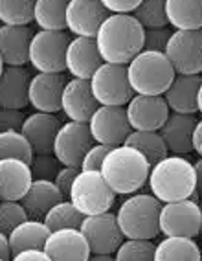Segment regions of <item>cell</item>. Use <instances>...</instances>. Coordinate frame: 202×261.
Here are the masks:
<instances>
[{
  "label": "cell",
  "instance_id": "1",
  "mask_svg": "<svg viewBox=\"0 0 202 261\" xmlns=\"http://www.w3.org/2000/svg\"><path fill=\"white\" fill-rule=\"evenodd\" d=\"M143 39L146 30L134 15H108L96 35L103 63L123 66L143 51Z\"/></svg>",
  "mask_w": 202,
  "mask_h": 261
},
{
  "label": "cell",
  "instance_id": "2",
  "mask_svg": "<svg viewBox=\"0 0 202 261\" xmlns=\"http://www.w3.org/2000/svg\"><path fill=\"white\" fill-rule=\"evenodd\" d=\"M149 190L164 204L191 199L197 191L195 164L180 154H167L151 168Z\"/></svg>",
  "mask_w": 202,
  "mask_h": 261
},
{
  "label": "cell",
  "instance_id": "3",
  "mask_svg": "<svg viewBox=\"0 0 202 261\" xmlns=\"http://www.w3.org/2000/svg\"><path fill=\"white\" fill-rule=\"evenodd\" d=\"M151 168L153 166L140 151L123 144L110 149L101 175L116 195H134L149 182Z\"/></svg>",
  "mask_w": 202,
  "mask_h": 261
},
{
  "label": "cell",
  "instance_id": "4",
  "mask_svg": "<svg viewBox=\"0 0 202 261\" xmlns=\"http://www.w3.org/2000/svg\"><path fill=\"white\" fill-rule=\"evenodd\" d=\"M129 83L138 96H164L177 77L165 51H140L127 65Z\"/></svg>",
  "mask_w": 202,
  "mask_h": 261
},
{
  "label": "cell",
  "instance_id": "5",
  "mask_svg": "<svg viewBox=\"0 0 202 261\" xmlns=\"http://www.w3.org/2000/svg\"><path fill=\"white\" fill-rule=\"evenodd\" d=\"M160 202L153 193H134L120 204L116 212L118 223L125 239H153L160 232Z\"/></svg>",
  "mask_w": 202,
  "mask_h": 261
},
{
  "label": "cell",
  "instance_id": "6",
  "mask_svg": "<svg viewBox=\"0 0 202 261\" xmlns=\"http://www.w3.org/2000/svg\"><path fill=\"white\" fill-rule=\"evenodd\" d=\"M68 199L85 217H92V215L110 212L114 201H116V193L108 186L101 171H83L81 169Z\"/></svg>",
  "mask_w": 202,
  "mask_h": 261
},
{
  "label": "cell",
  "instance_id": "7",
  "mask_svg": "<svg viewBox=\"0 0 202 261\" xmlns=\"http://www.w3.org/2000/svg\"><path fill=\"white\" fill-rule=\"evenodd\" d=\"M66 32H35L30 48V65L37 74H63L66 70V51L70 46Z\"/></svg>",
  "mask_w": 202,
  "mask_h": 261
},
{
  "label": "cell",
  "instance_id": "8",
  "mask_svg": "<svg viewBox=\"0 0 202 261\" xmlns=\"http://www.w3.org/2000/svg\"><path fill=\"white\" fill-rule=\"evenodd\" d=\"M90 87L99 105L107 107H127L134 98L132 87L129 83L127 66L103 63L92 75Z\"/></svg>",
  "mask_w": 202,
  "mask_h": 261
},
{
  "label": "cell",
  "instance_id": "9",
  "mask_svg": "<svg viewBox=\"0 0 202 261\" xmlns=\"http://www.w3.org/2000/svg\"><path fill=\"white\" fill-rule=\"evenodd\" d=\"M202 208L193 199L167 202L160 212V232L165 238H191L200 236Z\"/></svg>",
  "mask_w": 202,
  "mask_h": 261
},
{
  "label": "cell",
  "instance_id": "10",
  "mask_svg": "<svg viewBox=\"0 0 202 261\" xmlns=\"http://www.w3.org/2000/svg\"><path fill=\"white\" fill-rule=\"evenodd\" d=\"M94 144L96 142L92 138L89 123L66 121L57 133L55 144H53V154L66 168L81 169V162L85 159L86 151Z\"/></svg>",
  "mask_w": 202,
  "mask_h": 261
},
{
  "label": "cell",
  "instance_id": "11",
  "mask_svg": "<svg viewBox=\"0 0 202 261\" xmlns=\"http://www.w3.org/2000/svg\"><path fill=\"white\" fill-rule=\"evenodd\" d=\"M165 56L179 75H202V30L173 32Z\"/></svg>",
  "mask_w": 202,
  "mask_h": 261
},
{
  "label": "cell",
  "instance_id": "12",
  "mask_svg": "<svg viewBox=\"0 0 202 261\" xmlns=\"http://www.w3.org/2000/svg\"><path fill=\"white\" fill-rule=\"evenodd\" d=\"M89 127L96 144H103L108 147L123 145L132 133L125 107L99 105L94 116L90 118Z\"/></svg>",
  "mask_w": 202,
  "mask_h": 261
},
{
  "label": "cell",
  "instance_id": "13",
  "mask_svg": "<svg viewBox=\"0 0 202 261\" xmlns=\"http://www.w3.org/2000/svg\"><path fill=\"white\" fill-rule=\"evenodd\" d=\"M81 232L85 233L92 254H116V250L125 241L116 214H99L85 217L81 224Z\"/></svg>",
  "mask_w": 202,
  "mask_h": 261
},
{
  "label": "cell",
  "instance_id": "14",
  "mask_svg": "<svg viewBox=\"0 0 202 261\" xmlns=\"http://www.w3.org/2000/svg\"><path fill=\"white\" fill-rule=\"evenodd\" d=\"M108 15L103 0H68L66 30L74 37L96 39Z\"/></svg>",
  "mask_w": 202,
  "mask_h": 261
},
{
  "label": "cell",
  "instance_id": "15",
  "mask_svg": "<svg viewBox=\"0 0 202 261\" xmlns=\"http://www.w3.org/2000/svg\"><path fill=\"white\" fill-rule=\"evenodd\" d=\"M127 118L132 130H160L171 114L164 96H138L129 101Z\"/></svg>",
  "mask_w": 202,
  "mask_h": 261
},
{
  "label": "cell",
  "instance_id": "16",
  "mask_svg": "<svg viewBox=\"0 0 202 261\" xmlns=\"http://www.w3.org/2000/svg\"><path fill=\"white\" fill-rule=\"evenodd\" d=\"M68 80L65 74H33L30 85V105L35 112L55 114L63 111V92Z\"/></svg>",
  "mask_w": 202,
  "mask_h": 261
},
{
  "label": "cell",
  "instance_id": "17",
  "mask_svg": "<svg viewBox=\"0 0 202 261\" xmlns=\"http://www.w3.org/2000/svg\"><path fill=\"white\" fill-rule=\"evenodd\" d=\"M44 250L52 261H89L90 245L81 228H66L50 233Z\"/></svg>",
  "mask_w": 202,
  "mask_h": 261
},
{
  "label": "cell",
  "instance_id": "18",
  "mask_svg": "<svg viewBox=\"0 0 202 261\" xmlns=\"http://www.w3.org/2000/svg\"><path fill=\"white\" fill-rule=\"evenodd\" d=\"M103 65L96 39L74 37L66 51V72L74 80L90 81L92 75Z\"/></svg>",
  "mask_w": 202,
  "mask_h": 261
},
{
  "label": "cell",
  "instance_id": "19",
  "mask_svg": "<svg viewBox=\"0 0 202 261\" xmlns=\"http://www.w3.org/2000/svg\"><path fill=\"white\" fill-rule=\"evenodd\" d=\"M99 103L94 98L90 81L85 80H68L63 92V112L68 121L89 123L90 118L98 111Z\"/></svg>",
  "mask_w": 202,
  "mask_h": 261
},
{
  "label": "cell",
  "instance_id": "20",
  "mask_svg": "<svg viewBox=\"0 0 202 261\" xmlns=\"http://www.w3.org/2000/svg\"><path fill=\"white\" fill-rule=\"evenodd\" d=\"M35 37L32 26H2L0 28V61L4 66H26L30 48Z\"/></svg>",
  "mask_w": 202,
  "mask_h": 261
},
{
  "label": "cell",
  "instance_id": "21",
  "mask_svg": "<svg viewBox=\"0 0 202 261\" xmlns=\"http://www.w3.org/2000/svg\"><path fill=\"white\" fill-rule=\"evenodd\" d=\"M32 77L26 66H4L0 75V107L19 111L28 107Z\"/></svg>",
  "mask_w": 202,
  "mask_h": 261
},
{
  "label": "cell",
  "instance_id": "22",
  "mask_svg": "<svg viewBox=\"0 0 202 261\" xmlns=\"http://www.w3.org/2000/svg\"><path fill=\"white\" fill-rule=\"evenodd\" d=\"M32 166L22 160H0V199L20 202L33 184Z\"/></svg>",
  "mask_w": 202,
  "mask_h": 261
},
{
  "label": "cell",
  "instance_id": "23",
  "mask_svg": "<svg viewBox=\"0 0 202 261\" xmlns=\"http://www.w3.org/2000/svg\"><path fill=\"white\" fill-rule=\"evenodd\" d=\"M59 129H61V123L55 114L33 112L28 114L24 121L22 135L28 138L35 154H52Z\"/></svg>",
  "mask_w": 202,
  "mask_h": 261
},
{
  "label": "cell",
  "instance_id": "24",
  "mask_svg": "<svg viewBox=\"0 0 202 261\" xmlns=\"http://www.w3.org/2000/svg\"><path fill=\"white\" fill-rule=\"evenodd\" d=\"M198 120L189 114H179V112H171L164 127L158 130L169 153L173 154H189L193 151V136L197 129Z\"/></svg>",
  "mask_w": 202,
  "mask_h": 261
},
{
  "label": "cell",
  "instance_id": "25",
  "mask_svg": "<svg viewBox=\"0 0 202 261\" xmlns=\"http://www.w3.org/2000/svg\"><path fill=\"white\" fill-rule=\"evenodd\" d=\"M202 87V75H179L175 77L164 99L169 105L171 112L195 116L198 112V92Z\"/></svg>",
  "mask_w": 202,
  "mask_h": 261
},
{
  "label": "cell",
  "instance_id": "26",
  "mask_svg": "<svg viewBox=\"0 0 202 261\" xmlns=\"http://www.w3.org/2000/svg\"><path fill=\"white\" fill-rule=\"evenodd\" d=\"M65 201V195L53 180H33L30 191L20 202L32 219H44L53 206Z\"/></svg>",
  "mask_w": 202,
  "mask_h": 261
},
{
  "label": "cell",
  "instance_id": "27",
  "mask_svg": "<svg viewBox=\"0 0 202 261\" xmlns=\"http://www.w3.org/2000/svg\"><path fill=\"white\" fill-rule=\"evenodd\" d=\"M165 11L173 32L202 30V0H165Z\"/></svg>",
  "mask_w": 202,
  "mask_h": 261
},
{
  "label": "cell",
  "instance_id": "28",
  "mask_svg": "<svg viewBox=\"0 0 202 261\" xmlns=\"http://www.w3.org/2000/svg\"><path fill=\"white\" fill-rule=\"evenodd\" d=\"M50 233H52V230L48 228L44 221L28 219L26 223L17 226L13 232L8 233L13 256L19 254V252L32 250V248H44Z\"/></svg>",
  "mask_w": 202,
  "mask_h": 261
},
{
  "label": "cell",
  "instance_id": "29",
  "mask_svg": "<svg viewBox=\"0 0 202 261\" xmlns=\"http://www.w3.org/2000/svg\"><path fill=\"white\" fill-rule=\"evenodd\" d=\"M155 261H202V252L191 238H164L156 245Z\"/></svg>",
  "mask_w": 202,
  "mask_h": 261
},
{
  "label": "cell",
  "instance_id": "30",
  "mask_svg": "<svg viewBox=\"0 0 202 261\" xmlns=\"http://www.w3.org/2000/svg\"><path fill=\"white\" fill-rule=\"evenodd\" d=\"M68 0H35V24L41 32H66Z\"/></svg>",
  "mask_w": 202,
  "mask_h": 261
},
{
  "label": "cell",
  "instance_id": "31",
  "mask_svg": "<svg viewBox=\"0 0 202 261\" xmlns=\"http://www.w3.org/2000/svg\"><path fill=\"white\" fill-rule=\"evenodd\" d=\"M125 145H131L140 151L149 160L151 166L158 164L160 160H164L169 154V149L158 130H132Z\"/></svg>",
  "mask_w": 202,
  "mask_h": 261
},
{
  "label": "cell",
  "instance_id": "32",
  "mask_svg": "<svg viewBox=\"0 0 202 261\" xmlns=\"http://www.w3.org/2000/svg\"><path fill=\"white\" fill-rule=\"evenodd\" d=\"M15 159L32 164L35 159L32 144L22 135V130H0V160Z\"/></svg>",
  "mask_w": 202,
  "mask_h": 261
},
{
  "label": "cell",
  "instance_id": "33",
  "mask_svg": "<svg viewBox=\"0 0 202 261\" xmlns=\"http://www.w3.org/2000/svg\"><path fill=\"white\" fill-rule=\"evenodd\" d=\"M2 26H30L35 22V0H2Z\"/></svg>",
  "mask_w": 202,
  "mask_h": 261
},
{
  "label": "cell",
  "instance_id": "34",
  "mask_svg": "<svg viewBox=\"0 0 202 261\" xmlns=\"http://www.w3.org/2000/svg\"><path fill=\"white\" fill-rule=\"evenodd\" d=\"M43 221L52 232H57V230L66 228H81V224L85 221V215L72 204L70 199H65V201L53 206Z\"/></svg>",
  "mask_w": 202,
  "mask_h": 261
},
{
  "label": "cell",
  "instance_id": "35",
  "mask_svg": "<svg viewBox=\"0 0 202 261\" xmlns=\"http://www.w3.org/2000/svg\"><path fill=\"white\" fill-rule=\"evenodd\" d=\"M134 17L143 26V30L169 28L165 0H141Z\"/></svg>",
  "mask_w": 202,
  "mask_h": 261
},
{
  "label": "cell",
  "instance_id": "36",
  "mask_svg": "<svg viewBox=\"0 0 202 261\" xmlns=\"http://www.w3.org/2000/svg\"><path fill=\"white\" fill-rule=\"evenodd\" d=\"M156 245L149 239H125L118 248L116 261H155Z\"/></svg>",
  "mask_w": 202,
  "mask_h": 261
},
{
  "label": "cell",
  "instance_id": "37",
  "mask_svg": "<svg viewBox=\"0 0 202 261\" xmlns=\"http://www.w3.org/2000/svg\"><path fill=\"white\" fill-rule=\"evenodd\" d=\"M28 219H32V217L26 212L22 202L2 201V204H0V232L2 233L13 232L17 226H20Z\"/></svg>",
  "mask_w": 202,
  "mask_h": 261
},
{
  "label": "cell",
  "instance_id": "38",
  "mask_svg": "<svg viewBox=\"0 0 202 261\" xmlns=\"http://www.w3.org/2000/svg\"><path fill=\"white\" fill-rule=\"evenodd\" d=\"M35 180H55L61 171L63 164L55 159V154H35L33 162L30 164Z\"/></svg>",
  "mask_w": 202,
  "mask_h": 261
},
{
  "label": "cell",
  "instance_id": "39",
  "mask_svg": "<svg viewBox=\"0 0 202 261\" xmlns=\"http://www.w3.org/2000/svg\"><path fill=\"white\" fill-rule=\"evenodd\" d=\"M110 149H112V147H108V145L94 144L86 151L85 159L81 162V169H83V171H101L105 159H107V154L110 153Z\"/></svg>",
  "mask_w": 202,
  "mask_h": 261
},
{
  "label": "cell",
  "instance_id": "40",
  "mask_svg": "<svg viewBox=\"0 0 202 261\" xmlns=\"http://www.w3.org/2000/svg\"><path fill=\"white\" fill-rule=\"evenodd\" d=\"M173 30L171 28H156L146 30V39H143V50L151 51H165L167 42H169Z\"/></svg>",
  "mask_w": 202,
  "mask_h": 261
},
{
  "label": "cell",
  "instance_id": "41",
  "mask_svg": "<svg viewBox=\"0 0 202 261\" xmlns=\"http://www.w3.org/2000/svg\"><path fill=\"white\" fill-rule=\"evenodd\" d=\"M28 114L19 109H2L0 111V130H22Z\"/></svg>",
  "mask_w": 202,
  "mask_h": 261
},
{
  "label": "cell",
  "instance_id": "42",
  "mask_svg": "<svg viewBox=\"0 0 202 261\" xmlns=\"http://www.w3.org/2000/svg\"><path fill=\"white\" fill-rule=\"evenodd\" d=\"M81 169L77 168H66V166H63L61 171H59V175L55 177V186L61 190V193L65 195V199H68L70 197V191H72V186H74L75 178H77V175H79Z\"/></svg>",
  "mask_w": 202,
  "mask_h": 261
},
{
  "label": "cell",
  "instance_id": "43",
  "mask_svg": "<svg viewBox=\"0 0 202 261\" xmlns=\"http://www.w3.org/2000/svg\"><path fill=\"white\" fill-rule=\"evenodd\" d=\"M141 0H103V6L110 15H134Z\"/></svg>",
  "mask_w": 202,
  "mask_h": 261
},
{
  "label": "cell",
  "instance_id": "44",
  "mask_svg": "<svg viewBox=\"0 0 202 261\" xmlns=\"http://www.w3.org/2000/svg\"><path fill=\"white\" fill-rule=\"evenodd\" d=\"M11 261H52L44 248H32V250H24L15 254Z\"/></svg>",
  "mask_w": 202,
  "mask_h": 261
},
{
  "label": "cell",
  "instance_id": "45",
  "mask_svg": "<svg viewBox=\"0 0 202 261\" xmlns=\"http://www.w3.org/2000/svg\"><path fill=\"white\" fill-rule=\"evenodd\" d=\"M13 259V250H11L10 238L8 233L0 232V261H11Z\"/></svg>",
  "mask_w": 202,
  "mask_h": 261
},
{
  "label": "cell",
  "instance_id": "46",
  "mask_svg": "<svg viewBox=\"0 0 202 261\" xmlns=\"http://www.w3.org/2000/svg\"><path fill=\"white\" fill-rule=\"evenodd\" d=\"M193 151L202 159V120H198L197 129H195V136H193Z\"/></svg>",
  "mask_w": 202,
  "mask_h": 261
},
{
  "label": "cell",
  "instance_id": "47",
  "mask_svg": "<svg viewBox=\"0 0 202 261\" xmlns=\"http://www.w3.org/2000/svg\"><path fill=\"white\" fill-rule=\"evenodd\" d=\"M195 169H197V191H195V195H197L198 202H202V159L195 162Z\"/></svg>",
  "mask_w": 202,
  "mask_h": 261
},
{
  "label": "cell",
  "instance_id": "48",
  "mask_svg": "<svg viewBox=\"0 0 202 261\" xmlns=\"http://www.w3.org/2000/svg\"><path fill=\"white\" fill-rule=\"evenodd\" d=\"M89 261H116L114 254H92Z\"/></svg>",
  "mask_w": 202,
  "mask_h": 261
},
{
  "label": "cell",
  "instance_id": "49",
  "mask_svg": "<svg viewBox=\"0 0 202 261\" xmlns=\"http://www.w3.org/2000/svg\"><path fill=\"white\" fill-rule=\"evenodd\" d=\"M198 112L202 114V87H200V92H198Z\"/></svg>",
  "mask_w": 202,
  "mask_h": 261
},
{
  "label": "cell",
  "instance_id": "50",
  "mask_svg": "<svg viewBox=\"0 0 202 261\" xmlns=\"http://www.w3.org/2000/svg\"><path fill=\"white\" fill-rule=\"evenodd\" d=\"M200 236H202V230H200Z\"/></svg>",
  "mask_w": 202,
  "mask_h": 261
}]
</instances>
